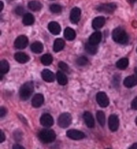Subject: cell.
<instances>
[{
	"instance_id": "cell-26",
	"label": "cell",
	"mask_w": 137,
	"mask_h": 149,
	"mask_svg": "<svg viewBox=\"0 0 137 149\" xmlns=\"http://www.w3.org/2000/svg\"><path fill=\"white\" fill-rule=\"evenodd\" d=\"M41 62L44 66H49L53 62V58L50 54H44L41 57Z\"/></svg>"
},
{
	"instance_id": "cell-20",
	"label": "cell",
	"mask_w": 137,
	"mask_h": 149,
	"mask_svg": "<svg viewBox=\"0 0 137 149\" xmlns=\"http://www.w3.org/2000/svg\"><path fill=\"white\" fill-rule=\"evenodd\" d=\"M65 46V42L64 40L61 39V38H58L56 39L54 42V47L53 49L55 52H60L62 50L63 48H64Z\"/></svg>"
},
{
	"instance_id": "cell-6",
	"label": "cell",
	"mask_w": 137,
	"mask_h": 149,
	"mask_svg": "<svg viewBox=\"0 0 137 149\" xmlns=\"http://www.w3.org/2000/svg\"><path fill=\"white\" fill-rule=\"evenodd\" d=\"M96 101L101 107L106 108L109 105V99L104 92H98L96 95Z\"/></svg>"
},
{
	"instance_id": "cell-13",
	"label": "cell",
	"mask_w": 137,
	"mask_h": 149,
	"mask_svg": "<svg viewBox=\"0 0 137 149\" xmlns=\"http://www.w3.org/2000/svg\"><path fill=\"white\" fill-rule=\"evenodd\" d=\"M102 40V33L100 31L93 33L89 38V43L94 46H97Z\"/></svg>"
},
{
	"instance_id": "cell-17",
	"label": "cell",
	"mask_w": 137,
	"mask_h": 149,
	"mask_svg": "<svg viewBox=\"0 0 137 149\" xmlns=\"http://www.w3.org/2000/svg\"><path fill=\"white\" fill-rule=\"evenodd\" d=\"M83 118H84V122L86 123L88 127L93 128L94 126V119L92 115L89 112H85L83 114Z\"/></svg>"
},
{
	"instance_id": "cell-7",
	"label": "cell",
	"mask_w": 137,
	"mask_h": 149,
	"mask_svg": "<svg viewBox=\"0 0 137 149\" xmlns=\"http://www.w3.org/2000/svg\"><path fill=\"white\" fill-rule=\"evenodd\" d=\"M67 136L72 140H81L85 137V134L80 130L72 129L66 132Z\"/></svg>"
},
{
	"instance_id": "cell-14",
	"label": "cell",
	"mask_w": 137,
	"mask_h": 149,
	"mask_svg": "<svg viewBox=\"0 0 137 149\" xmlns=\"http://www.w3.org/2000/svg\"><path fill=\"white\" fill-rule=\"evenodd\" d=\"M42 77L44 81L47 82H52L54 81V74L51 71L48 69H45L42 72Z\"/></svg>"
},
{
	"instance_id": "cell-22",
	"label": "cell",
	"mask_w": 137,
	"mask_h": 149,
	"mask_svg": "<svg viewBox=\"0 0 137 149\" xmlns=\"http://www.w3.org/2000/svg\"><path fill=\"white\" fill-rule=\"evenodd\" d=\"M64 35V37L66 38V39L70 40V41L74 40L76 36V31L70 28H66L65 29Z\"/></svg>"
},
{
	"instance_id": "cell-28",
	"label": "cell",
	"mask_w": 137,
	"mask_h": 149,
	"mask_svg": "<svg viewBox=\"0 0 137 149\" xmlns=\"http://www.w3.org/2000/svg\"><path fill=\"white\" fill-rule=\"evenodd\" d=\"M10 70V65L6 60H1L0 62V72L1 74H6Z\"/></svg>"
},
{
	"instance_id": "cell-37",
	"label": "cell",
	"mask_w": 137,
	"mask_h": 149,
	"mask_svg": "<svg viewBox=\"0 0 137 149\" xmlns=\"http://www.w3.org/2000/svg\"><path fill=\"white\" fill-rule=\"evenodd\" d=\"M7 113V110L6 108H4L3 107H1L0 108V117L1 118H3V117L5 116Z\"/></svg>"
},
{
	"instance_id": "cell-44",
	"label": "cell",
	"mask_w": 137,
	"mask_h": 149,
	"mask_svg": "<svg viewBox=\"0 0 137 149\" xmlns=\"http://www.w3.org/2000/svg\"><path fill=\"white\" fill-rule=\"evenodd\" d=\"M107 149H110V148H107Z\"/></svg>"
},
{
	"instance_id": "cell-9",
	"label": "cell",
	"mask_w": 137,
	"mask_h": 149,
	"mask_svg": "<svg viewBox=\"0 0 137 149\" xmlns=\"http://www.w3.org/2000/svg\"><path fill=\"white\" fill-rule=\"evenodd\" d=\"M109 128L112 131H116L119 127L118 117L116 114H112L108 118Z\"/></svg>"
},
{
	"instance_id": "cell-19",
	"label": "cell",
	"mask_w": 137,
	"mask_h": 149,
	"mask_svg": "<svg viewBox=\"0 0 137 149\" xmlns=\"http://www.w3.org/2000/svg\"><path fill=\"white\" fill-rule=\"evenodd\" d=\"M14 58L15 60L21 64H25L30 60V57L24 52H17L15 54Z\"/></svg>"
},
{
	"instance_id": "cell-8",
	"label": "cell",
	"mask_w": 137,
	"mask_h": 149,
	"mask_svg": "<svg viewBox=\"0 0 137 149\" xmlns=\"http://www.w3.org/2000/svg\"><path fill=\"white\" fill-rule=\"evenodd\" d=\"M28 44V39L25 36H20L14 42V46L17 49L26 48Z\"/></svg>"
},
{
	"instance_id": "cell-15",
	"label": "cell",
	"mask_w": 137,
	"mask_h": 149,
	"mask_svg": "<svg viewBox=\"0 0 137 149\" xmlns=\"http://www.w3.org/2000/svg\"><path fill=\"white\" fill-rule=\"evenodd\" d=\"M48 28L49 31L54 35L60 34V31H61V27L60 24L56 22H51L48 24Z\"/></svg>"
},
{
	"instance_id": "cell-31",
	"label": "cell",
	"mask_w": 137,
	"mask_h": 149,
	"mask_svg": "<svg viewBox=\"0 0 137 149\" xmlns=\"http://www.w3.org/2000/svg\"><path fill=\"white\" fill-rule=\"evenodd\" d=\"M76 63H77L78 66H84L88 63V60L86 56H80L76 60Z\"/></svg>"
},
{
	"instance_id": "cell-11",
	"label": "cell",
	"mask_w": 137,
	"mask_h": 149,
	"mask_svg": "<svg viewBox=\"0 0 137 149\" xmlns=\"http://www.w3.org/2000/svg\"><path fill=\"white\" fill-rule=\"evenodd\" d=\"M40 123L45 127H50L54 125V119L49 114H44L40 118Z\"/></svg>"
},
{
	"instance_id": "cell-16",
	"label": "cell",
	"mask_w": 137,
	"mask_h": 149,
	"mask_svg": "<svg viewBox=\"0 0 137 149\" xmlns=\"http://www.w3.org/2000/svg\"><path fill=\"white\" fill-rule=\"evenodd\" d=\"M124 85L127 88H132L137 85V76L132 75L126 78L124 80Z\"/></svg>"
},
{
	"instance_id": "cell-30",
	"label": "cell",
	"mask_w": 137,
	"mask_h": 149,
	"mask_svg": "<svg viewBox=\"0 0 137 149\" xmlns=\"http://www.w3.org/2000/svg\"><path fill=\"white\" fill-rule=\"evenodd\" d=\"M96 117H97V120L98 123L102 126H104L105 125V122H106V118H105V114L104 112L102 111H98L97 114H96Z\"/></svg>"
},
{
	"instance_id": "cell-27",
	"label": "cell",
	"mask_w": 137,
	"mask_h": 149,
	"mask_svg": "<svg viewBox=\"0 0 137 149\" xmlns=\"http://www.w3.org/2000/svg\"><path fill=\"white\" fill-rule=\"evenodd\" d=\"M129 66V60L126 58H121L116 62V67L120 70H124Z\"/></svg>"
},
{
	"instance_id": "cell-24",
	"label": "cell",
	"mask_w": 137,
	"mask_h": 149,
	"mask_svg": "<svg viewBox=\"0 0 137 149\" xmlns=\"http://www.w3.org/2000/svg\"><path fill=\"white\" fill-rule=\"evenodd\" d=\"M56 78H57L58 82L60 85L64 86L68 83V78H67L66 76L62 72L59 71L57 72V74H56Z\"/></svg>"
},
{
	"instance_id": "cell-1",
	"label": "cell",
	"mask_w": 137,
	"mask_h": 149,
	"mask_svg": "<svg viewBox=\"0 0 137 149\" xmlns=\"http://www.w3.org/2000/svg\"><path fill=\"white\" fill-rule=\"evenodd\" d=\"M112 39L116 43L124 44L129 41V36L125 30L121 28H117L112 31Z\"/></svg>"
},
{
	"instance_id": "cell-5",
	"label": "cell",
	"mask_w": 137,
	"mask_h": 149,
	"mask_svg": "<svg viewBox=\"0 0 137 149\" xmlns=\"http://www.w3.org/2000/svg\"><path fill=\"white\" fill-rule=\"evenodd\" d=\"M116 9V6L114 3H104L102 5L98 6L96 8L98 12H104L106 13H113Z\"/></svg>"
},
{
	"instance_id": "cell-25",
	"label": "cell",
	"mask_w": 137,
	"mask_h": 149,
	"mask_svg": "<svg viewBox=\"0 0 137 149\" xmlns=\"http://www.w3.org/2000/svg\"><path fill=\"white\" fill-rule=\"evenodd\" d=\"M35 22L34 17L31 13H26L23 17V23L26 26H31Z\"/></svg>"
},
{
	"instance_id": "cell-34",
	"label": "cell",
	"mask_w": 137,
	"mask_h": 149,
	"mask_svg": "<svg viewBox=\"0 0 137 149\" xmlns=\"http://www.w3.org/2000/svg\"><path fill=\"white\" fill-rule=\"evenodd\" d=\"M58 66H59L60 68L63 71L68 72V70H69V67L68 65H67L66 63H64L63 62H59V64H58Z\"/></svg>"
},
{
	"instance_id": "cell-43",
	"label": "cell",
	"mask_w": 137,
	"mask_h": 149,
	"mask_svg": "<svg viewBox=\"0 0 137 149\" xmlns=\"http://www.w3.org/2000/svg\"><path fill=\"white\" fill-rule=\"evenodd\" d=\"M135 123H136V125H137V117H136V120H135Z\"/></svg>"
},
{
	"instance_id": "cell-3",
	"label": "cell",
	"mask_w": 137,
	"mask_h": 149,
	"mask_svg": "<svg viewBox=\"0 0 137 149\" xmlns=\"http://www.w3.org/2000/svg\"><path fill=\"white\" fill-rule=\"evenodd\" d=\"M56 134L54 130L50 129H44L39 133V138L45 143H50L55 141Z\"/></svg>"
},
{
	"instance_id": "cell-23",
	"label": "cell",
	"mask_w": 137,
	"mask_h": 149,
	"mask_svg": "<svg viewBox=\"0 0 137 149\" xmlns=\"http://www.w3.org/2000/svg\"><path fill=\"white\" fill-rule=\"evenodd\" d=\"M28 8L33 12H38L42 8V5L38 1H31L28 3Z\"/></svg>"
},
{
	"instance_id": "cell-39",
	"label": "cell",
	"mask_w": 137,
	"mask_h": 149,
	"mask_svg": "<svg viewBox=\"0 0 137 149\" xmlns=\"http://www.w3.org/2000/svg\"><path fill=\"white\" fill-rule=\"evenodd\" d=\"M13 149H25L23 146L19 145V144H14L13 146Z\"/></svg>"
},
{
	"instance_id": "cell-29",
	"label": "cell",
	"mask_w": 137,
	"mask_h": 149,
	"mask_svg": "<svg viewBox=\"0 0 137 149\" xmlns=\"http://www.w3.org/2000/svg\"><path fill=\"white\" fill-rule=\"evenodd\" d=\"M85 49H86L88 53L92 54V55H94L97 52V47H96V46L92 45L89 42L85 44Z\"/></svg>"
},
{
	"instance_id": "cell-42",
	"label": "cell",
	"mask_w": 137,
	"mask_h": 149,
	"mask_svg": "<svg viewBox=\"0 0 137 149\" xmlns=\"http://www.w3.org/2000/svg\"><path fill=\"white\" fill-rule=\"evenodd\" d=\"M136 1H137V0H130V1H131V3H134V2H135Z\"/></svg>"
},
{
	"instance_id": "cell-32",
	"label": "cell",
	"mask_w": 137,
	"mask_h": 149,
	"mask_svg": "<svg viewBox=\"0 0 137 149\" xmlns=\"http://www.w3.org/2000/svg\"><path fill=\"white\" fill-rule=\"evenodd\" d=\"M62 7L58 4H52L50 7V10L52 13H58L61 12L62 11Z\"/></svg>"
},
{
	"instance_id": "cell-41",
	"label": "cell",
	"mask_w": 137,
	"mask_h": 149,
	"mask_svg": "<svg viewBox=\"0 0 137 149\" xmlns=\"http://www.w3.org/2000/svg\"><path fill=\"white\" fill-rule=\"evenodd\" d=\"M3 8V3L2 1H1V9H0V11H2Z\"/></svg>"
},
{
	"instance_id": "cell-18",
	"label": "cell",
	"mask_w": 137,
	"mask_h": 149,
	"mask_svg": "<svg viewBox=\"0 0 137 149\" xmlns=\"http://www.w3.org/2000/svg\"><path fill=\"white\" fill-rule=\"evenodd\" d=\"M105 22H106V20H105V18L104 17L100 16L94 18L92 21L93 28L95 29V30H97V29L102 28L105 24Z\"/></svg>"
},
{
	"instance_id": "cell-4",
	"label": "cell",
	"mask_w": 137,
	"mask_h": 149,
	"mask_svg": "<svg viewBox=\"0 0 137 149\" xmlns=\"http://www.w3.org/2000/svg\"><path fill=\"white\" fill-rule=\"evenodd\" d=\"M72 116L69 113H63L58 119V124L61 128H67L72 123Z\"/></svg>"
},
{
	"instance_id": "cell-2",
	"label": "cell",
	"mask_w": 137,
	"mask_h": 149,
	"mask_svg": "<svg viewBox=\"0 0 137 149\" xmlns=\"http://www.w3.org/2000/svg\"><path fill=\"white\" fill-rule=\"evenodd\" d=\"M33 92V83L28 82L24 84L19 90L20 98L23 100H26L30 98Z\"/></svg>"
},
{
	"instance_id": "cell-40",
	"label": "cell",
	"mask_w": 137,
	"mask_h": 149,
	"mask_svg": "<svg viewBox=\"0 0 137 149\" xmlns=\"http://www.w3.org/2000/svg\"><path fill=\"white\" fill-rule=\"evenodd\" d=\"M129 149H137V143H134Z\"/></svg>"
},
{
	"instance_id": "cell-12",
	"label": "cell",
	"mask_w": 137,
	"mask_h": 149,
	"mask_svg": "<svg viewBox=\"0 0 137 149\" xmlns=\"http://www.w3.org/2000/svg\"><path fill=\"white\" fill-rule=\"evenodd\" d=\"M44 101V96L41 94H38L33 96L31 100V105L34 108H39L43 104Z\"/></svg>"
},
{
	"instance_id": "cell-35",
	"label": "cell",
	"mask_w": 137,
	"mask_h": 149,
	"mask_svg": "<svg viewBox=\"0 0 137 149\" xmlns=\"http://www.w3.org/2000/svg\"><path fill=\"white\" fill-rule=\"evenodd\" d=\"M22 133L19 131V130H16L14 132V138L15 140L17 141H20L22 139Z\"/></svg>"
},
{
	"instance_id": "cell-21",
	"label": "cell",
	"mask_w": 137,
	"mask_h": 149,
	"mask_svg": "<svg viewBox=\"0 0 137 149\" xmlns=\"http://www.w3.org/2000/svg\"><path fill=\"white\" fill-rule=\"evenodd\" d=\"M44 46L40 42H35L31 45V50L33 53L40 54L43 52Z\"/></svg>"
},
{
	"instance_id": "cell-36",
	"label": "cell",
	"mask_w": 137,
	"mask_h": 149,
	"mask_svg": "<svg viewBox=\"0 0 137 149\" xmlns=\"http://www.w3.org/2000/svg\"><path fill=\"white\" fill-rule=\"evenodd\" d=\"M131 107H132V109L137 110V96L133 100H132V104H131Z\"/></svg>"
},
{
	"instance_id": "cell-33",
	"label": "cell",
	"mask_w": 137,
	"mask_h": 149,
	"mask_svg": "<svg viewBox=\"0 0 137 149\" xmlns=\"http://www.w3.org/2000/svg\"><path fill=\"white\" fill-rule=\"evenodd\" d=\"M15 12L18 15H23L24 14V13H25V9H24V7L22 6H18L15 8Z\"/></svg>"
},
{
	"instance_id": "cell-38",
	"label": "cell",
	"mask_w": 137,
	"mask_h": 149,
	"mask_svg": "<svg viewBox=\"0 0 137 149\" xmlns=\"http://www.w3.org/2000/svg\"><path fill=\"white\" fill-rule=\"evenodd\" d=\"M6 140V136L4 135L3 132L1 130V138H0V143H3V142Z\"/></svg>"
},
{
	"instance_id": "cell-10",
	"label": "cell",
	"mask_w": 137,
	"mask_h": 149,
	"mask_svg": "<svg viewBox=\"0 0 137 149\" xmlns=\"http://www.w3.org/2000/svg\"><path fill=\"white\" fill-rule=\"evenodd\" d=\"M81 16V10L78 8H74L71 10L70 19L72 24H76L79 22Z\"/></svg>"
}]
</instances>
